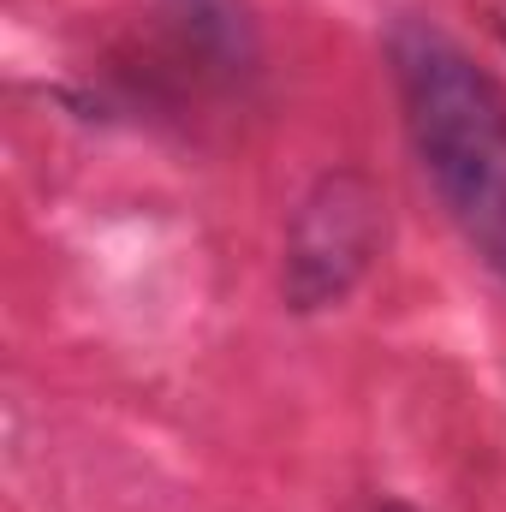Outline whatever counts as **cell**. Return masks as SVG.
Instances as JSON below:
<instances>
[{"instance_id": "cell-1", "label": "cell", "mask_w": 506, "mask_h": 512, "mask_svg": "<svg viewBox=\"0 0 506 512\" xmlns=\"http://www.w3.org/2000/svg\"><path fill=\"white\" fill-rule=\"evenodd\" d=\"M387 66L435 203L477 262L506 280V84L429 18L387 30Z\"/></svg>"}, {"instance_id": "cell-2", "label": "cell", "mask_w": 506, "mask_h": 512, "mask_svg": "<svg viewBox=\"0 0 506 512\" xmlns=\"http://www.w3.org/2000/svg\"><path fill=\"white\" fill-rule=\"evenodd\" d=\"M381 209H387L381 191L358 167L322 173L304 191V203L292 209V227H286V298H292V310H328L370 274L381 233H387Z\"/></svg>"}, {"instance_id": "cell-3", "label": "cell", "mask_w": 506, "mask_h": 512, "mask_svg": "<svg viewBox=\"0 0 506 512\" xmlns=\"http://www.w3.org/2000/svg\"><path fill=\"white\" fill-rule=\"evenodd\" d=\"M376 512H417V507H405V501H387V507H376Z\"/></svg>"}, {"instance_id": "cell-4", "label": "cell", "mask_w": 506, "mask_h": 512, "mask_svg": "<svg viewBox=\"0 0 506 512\" xmlns=\"http://www.w3.org/2000/svg\"><path fill=\"white\" fill-rule=\"evenodd\" d=\"M501 36H506V0H501Z\"/></svg>"}]
</instances>
